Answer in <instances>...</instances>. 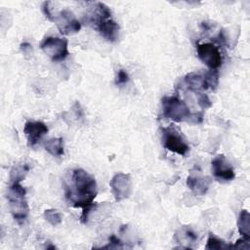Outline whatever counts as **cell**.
<instances>
[{
  "instance_id": "cell-1",
  "label": "cell",
  "mask_w": 250,
  "mask_h": 250,
  "mask_svg": "<svg viewBox=\"0 0 250 250\" xmlns=\"http://www.w3.org/2000/svg\"><path fill=\"white\" fill-rule=\"evenodd\" d=\"M98 194L95 178L81 168L72 170L69 182L64 185L66 200L75 208H82L80 221L86 224L91 210L96 206L94 199Z\"/></svg>"
},
{
  "instance_id": "cell-2",
  "label": "cell",
  "mask_w": 250,
  "mask_h": 250,
  "mask_svg": "<svg viewBox=\"0 0 250 250\" xmlns=\"http://www.w3.org/2000/svg\"><path fill=\"white\" fill-rule=\"evenodd\" d=\"M26 190L21 185V182H12L8 188L7 199L9 208L15 221L21 224L28 216L29 207L25 198Z\"/></svg>"
},
{
  "instance_id": "cell-3",
  "label": "cell",
  "mask_w": 250,
  "mask_h": 250,
  "mask_svg": "<svg viewBox=\"0 0 250 250\" xmlns=\"http://www.w3.org/2000/svg\"><path fill=\"white\" fill-rule=\"evenodd\" d=\"M162 114L174 122L190 121L192 113L187 104L176 96H166L161 100Z\"/></svg>"
},
{
  "instance_id": "cell-4",
  "label": "cell",
  "mask_w": 250,
  "mask_h": 250,
  "mask_svg": "<svg viewBox=\"0 0 250 250\" xmlns=\"http://www.w3.org/2000/svg\"><path fill=\"white\" fill-rule=\"evenodd\" d=\"M161 142L166 149L179 155L185 156L189 150V146L184 136L171 126L161 128Z\"/></svg>"
},
{
  "instance_id": "cell-5",
  "label": "cell",
  "mask_w": 250,
  "mask_h": 250,
  "mask_svg": "<svg viewBox=\"0 0 250 250\" xmlns=\"http://www.w3.org/2000/svg\"><path fill=\"white\" fill-rule=\"evenodd\" d=\"M40 48L53 62H62L69 55L68 41L64 38L47 36L41 42Z\"/></svg>"
},
{
  "instance_id": "cell-6",
  "label": "cell",
  "mask_w": 250,
  "mask_h": 250,
  "mask_svg": "<svg viewBox=\"0 0 250 250\" xmlns=\"http://www.w3.org/2000/svg\"><path fill=\"white\" fill-rule=\"evenodd\" d=\"M196 51L200 61L206 64L209 69L217 70L219 67H221L223 60L221 52L217 46L212 43L197 44Z\"/></svg>"
},
{
  "instance_id": "cell-7",
  "label": "cell",
  "mask_w": 250,
  "mask_h": 250,
  "mask_svg": "<svg viewBox=\"0 0 250 250\" xmlns=\"http://www.w3.org/2000/svg\"><path fill=\"white\" fill-rule=\"evenodd\" d=\"M53 22H55L62 34L71 35L77 33L81 29V23L75 18L73 13L67 9H63L54 16Z\"/></svg>"
},
{
  "instance_id": "cell-8",
  "label": "cell",
  "mask_w": 250,
  "mask_h": 250,
  "mask_svg": "<svg viewBox=\"0 0 250 250\" xmlns=\"http://www.w3.org/2000/svg\"><path fill=\"white\" fill-rule=\"evenodd\" d=\"M110 188L116 201L127 199L132 192L131 176L126 173L115 174L110 181Z\"/></svg>"
},
{
  "instance_id": "cell-9",
  "label": "cell",
  "mask_w": 250,
  "mask_h": 250,
  "mask_svg": "<svg viewBox=\"0 0 250 250\" xmlns=\"http://www.w3.org/2000/svg\"><path fill=\"white\" fill-rule=\"evenodd\" d=\"M212 171L214 177L220 182H229L235 177L233 168L223 154L217 155L212 160Z\"/></svg>"
},
{
  "instance_id": "cell-10",
  "label": "cell",
  "mask_w": 250,
  "mask_h": 250,
  "mask_svg": "<svg viewBox=\"0 0 250 250\" xmlns=\"http://www.w3.org/2000/svg\"><path fill=\"white\" fill-rule=\"evenodd\" d=\"M23 133L26 137L28 146L33 147L48 133V127L41 121H26L23 127Z\"/></svg>"
},
{
  "instance_id": "cell-11",
  "label": "cell",
  "mask_w": 250,
  "mask_h": 250,
  "mask_svg": "<svg viewBox=\"0 0 250 250\" xmlns=\"http://www.w3.org/2000/svg\"><path fill=\"white\" fill-rule=\"evenodd\" d=\"M96 30L107 41L109 42H115L118 39V33H119V25L118 23L112 19H108L104 21L103 22L99 23L96 27Z\"/></svg>"
},
{
  "instance_id": "cell-12",
  "label": "cell",
  "mask_w": 250,
  "mask_h": 250,
  "mask_svg": "<svg viewBox=\"0 0 250 250\" xmlns=\"http://www.w3.org/2000/svg\"><path fill=\"white\" fill-rule=\"evenodd\" d=\"M211 180L208 177H202L197 174H190L187 178L188 188L196 195H204L209 189Z\"/></svg>"
},
{
  "instance_id": "cell-13",
  "label": "cell",
  "mask_w": 250,
  "mask_h": 250,
  "mask_svg": "<svg viewBox=\"0 0 250 250\" xmlns=\"http://www.w3.org/2000/svg\"><path fill=\"white\" fill-rule=\"evenodd\" d=\"M175 239L179 243H186L187 249H190L188 243H195L197 241V234L190 227L185 226L175 233Z\"/></svg>"
},
{
  "instance_id": "cell-14",
  "label": "cell",
  "mask_w": 250,
  "mask_h": 250,
  "mask_svg": "<svg viewBox=\"0 0 250 250\" xmlns=\"http://www.w3.org/2000/svg\"><path fill=\"white\" fill-rule=\"evenodd\" d=\"M184 82L187 85L188 89L197 93L199 90L204 89L203 84V74L199 72H189L184 77Z\"/></svg>"
},
{
  "instance_id": "cell-15",
  "label": "cell",
  "mask_w": 250,
  "mask_h": 250,
  "mask_svg": "<svg viewBox=\"0 0 250 250\" xmlns=\"http://www.w3.org/2000/svg\"><path fill=\"white\" fill-rule=\"evenodd\" d=\"M237 229L242 237L250 239V214L247 210L240 211L237 220Z\"/></svg>"
},
{
  "instance_id": "cell-16",
  "label": "cell",
  "mask_w": 250,
  "mask_h": 250,
  "mask_svg": "<svg viewBox=\"0 0 250 250\" xmlns=\"http://www.w3.org/2000/svg\"><path fill=\"white\" fill-rule=\"evenodd\" d=\"M45 149L53 156H62L64 153L62 138H53L47 141V143L45 144Z\"/></svg>"
},
{
  "instance_id": "cell-17",
  "label": "cell",
  "mask_w": 250,
  "mask_h": 250,
  "mask_svg": "<svg viewBox=\"0 0 250 250\" xmlns=\"http://www.w3.org/2000/svg\"><path fill=\"white\" fill-rule=\"evenodd\" d=\"M219 83V73L218 70L209 69L207 72L203 74V84H204V90L211 89L215 90Z\"/></svg>"
},
{
  "instance_id": "cell-18",
  "label": "cell",
  "mask_w": 250,
  "mask_h": 250,
  "mask_svg": "<svg viewBox=\"0 0 250 250\" xmlns=\"http://www.w3.org/2000/svg\"><path fill=\"white\" fill-rule=\"evenodd\" d=\"M205 249H216V250H223V249H230V244L226 243L224 240L220 239L219 237L215 236L213 233H209Z\"/></svg>"
},
{
  "instance_id": "cell-19",
  "label": "cell",
  "mask_w": 250,
  "mask_h": 250,
  "mask_svg": "<svg viewBox=\"0 0 250 250\" xmlns=\"http://www.w3.org/2000/svg\"><path fill=\"white\" fill-rule=\"evenodd\" d=\"M28 170H29V168L26 164L14 166L13 169L11 170V174H10L11 182H21V181H22L24 179L25 174L28 172Z\"/></svg>"
},
{
  "instance_id": "cell-20",
  "label": "cell",
  "mask_w": 250,
  "mask_h": 250,
  "mask_svg": "<svg viewBox=\"0 0 250 250\" xmlns=\"http://www.w3.org/2000/svg\"><path fill=\"white\" fill-rule=\"evenodd\" d=\"M45 220L52 226L56 227L62 223V215L56 209H46L43 213Z\"/></svg>"
},
{
  "instance_id": "cell-21",
  "label": "cell",
  "mask_w": 250,
  "mask_h": 250,
  "mask_svg": "<svg viewBox=\"0 0 250 250\" xmlns=\"http://www.w3.org/2000/svg\"><path fill=\"white\" fill-rule=\"evenodd\" d=\"M196 96H197L198 104H199V106H200L201 108L205 109V108H209V107L212 106L211 100L209 99V97H208L206 94L197 92V93H196Z\"/></svg>"
},
{
  "instance_id": "cell-22",
  "label": "cell",
  "mask_w": 250,
  "mask_h": 250,
  "mask_svg": "<svg viewBox=\"0 0 250 250\" xmlns=\"http://www.w3.org/2000/svg\"><path fill=\"white\" fill-rule=\"evenodd\" d=\"M129 75L127 73L126 70L124 69H119L116 75V79H115V84L116 85H124L129 81Z\"/></svg>"
},
{
  "instance_id": "cell-23",
  "label": "cell",
  "mask_w": 250,
  "mask_h": 250,
  "mask_svg": "<svg viewBox=\"0 0 250 250\" xmlns=\"http://www.w3.org/2000/svg\"><path fill=\"white\" fill-rule=\"evenodd\" d=\"M249 241H250V239L241 237V238L237 239L234 244H230V249H232V248H234V249H249L250 248Z\"/></svg>"
},
{
  "instance_id": "cell-24",
  "label": "cell",
  "mask_w": 250,
  "mask_h": 250,
  "mask_svg": "<svg viewBox=\"0 0 250 250\" xmlns=\"http://www.w3.org/2000/svg\"><path fill=\"white\" fill-rule=\"evenodd\" d=\"M101 248H109V249L110 248H114V249H116V248H123V244H122L121 240L118 237H116L115 235H111L109 237L108 244L105 245V246H103Z\"/></svg>"
},
{
  "instance_id": "cell-25",
  "label": "cell",
  "mask_w": 250,
  "mask_h": 250,
  "mask_svg": "<svg viewBox=\"0 0 250 250\" xmlns=\"http://www.w3.org/2000/svg\"><path fill=\"white\" fill-rule=\"evenodd\" d=\"M42 11H43V13H44V15H45V17L50 21H53V13H52V11H51V8H50V2L49 1H45V2H43V4H42Z\"/></svg>"
},
{
  "instance_id": "cell-26",
  "label": "cell",
  "mask_w": 250,
  "mask_h": 250,
  "mask_svg": "<svg viewBox=\"0 0 250 250\" xmlns=\"http://www.w3.org/2000/svg\"><path fill=\"white\" fill-rule=\"evenodd\" d=\"M20 47H21V50L22 51V53H24V54H26L27 52H30V51L32 50L31 45H30L28 42H23V43H21Z\"/></svg>"
}]
</instances>
